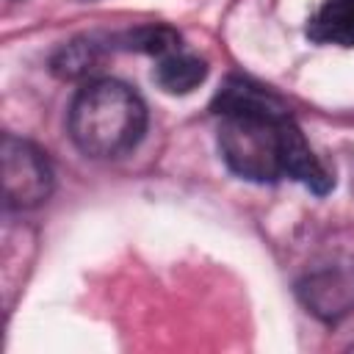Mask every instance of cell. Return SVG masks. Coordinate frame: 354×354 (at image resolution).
Segmentation results:
<instances>
[{"mask_svg":"<svg viewBox=\"0 0 354 354\" xmlns=\"http://www.w3.org/2000/svg\"><path fill=\"white\" fill-rule=\"evenodd\" d=\"M147 130L144 100L122 80H91L69 105V136L88 158H119Z\"/></svg>","mask_w":354,"mask_h":354,"instance_id":"1","label":"cell"},{"mask_svg":"<svg viewBox=\"0 0 354 354\" xmlns=\"http://www.w3.org/2000/svg\"><path fill=\"white\" fill-rule=\"evenodd\" d=\"M218 116V152L230 171L252 183L288 177L290 144L299 133L288 105L260 111H224Z\"/></svg>","mask_w":354,"mask_h":354,"instance_id":"2","label":"cell"},{"mask_svg":"<svg viewBox=\"0 0 354 354\" xmlns=\"http://www.w3.org/2000/svg\"><path fill=\"white\" fill-rule=\"evenodd\" d=\"M0 163H3V202L8 210H30L50 196L53 169L36 144L6 133L0 144Z\"/></svg>","mask_w":354,"mask_h":354,"instance_id":"3","label":"cell"},{"mask_svg":"<svg viewBox=\"0 0 354 354\" xmlns=\"http://www.w3.org/2000/svg\"><path fill=\"white\" fill-rule=\"evenodd\" d=\"M299 299L321 321H340L354 310V260H326L304 274Z\"/></svg>","mask_w":354,"mask_h":354,"instance_id":"4","label":"cell"},{"mask_svg":"<svg viewBox=\"0 0 354 354\" xmlns=\"http://www.w3.org/2000/svg\"><path fill=\"white\" fill-rule=\"evenodd\" d=\"M307 36L318 44L354 47V0H329L307 22Z\"/></svg>","mask_w":354,"mask_h":354,"instance_id":"5","label":"cell"},{"mask_svg":"<svg viewBox=\"0 0 354 354\" xmlns=\"http://www.w3.org/2000/svg\"><path fill=\"white\" fill-rule=\"evenodd\" d=\"M152 77L166 94H191L199 83H205L207 64L194 53L174 50V53L158 58V66H155Z\"/></svg>","mask_w":354,"mask_h":354,"instance_id":"6","label":"cell"},{"mask_svg":"<svg viewBox=\"0 0 354 354\" xmlns=\"http://www.w3.org/2000/svg\"><path fill=\"white\" fill-rule=\"evenodd\" d=\"M97 64H100V44H94L91 39H75L58 47V53L50 61V69L64 80H77L91 75Z\"/></svg>","mask_w":354,"mask_h":354,"instance_id":"7","label":"cell"},{"mask_svg":"<svg viewBox=\"0 0 354 354\" xmlns=\"http://www.w3.org/2000/svg\"><path fill=\"white\" fill-rule=\"evenodd\" d=\"M122 44L136 53H147L155 58H163L174 50H180V33L169 25H141L122 36Z\"/></svg>","mask_w":354,"mask_h":354,"instance_id":"8","label":"cell"},{"mask_svg":"<svg viewBox=\"0 0 354 354\" xmlns=\"http://www.w3.org/2000/svg\"><path fill=\"white\" fill-rule=\"evenodd\" d=\"M351 348H354V343H351Z\"/></svg>","mask_w":354,"mask_h":354,"instance_id":"9","label":"cell"}]
</instances>
